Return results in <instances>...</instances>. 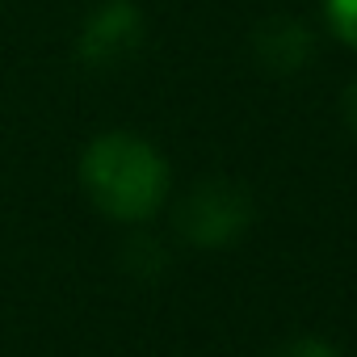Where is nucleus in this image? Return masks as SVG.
<instances>
[{"label":"nucleus","mask_w":357,"mask_h":357,"mask_svg":"<svg viewBox=\"0 0 357 357\" xmlns=\"http://www.w3.org/2000/svg\"><path fill=\"white\" fill-rule=\"evenodd\" d=\"M89 198L114 219H147L168 190L164 160L135 135H101L80 160Z\"/></svg>","instance_id":"1"},{"label":"nucleus","mask_w":357,"mask_h":357,"mask_svg":"<svg viewBox=\"0 0 357 357\" xmlns=\"http://www.w3.org/2000/svg\"><path fill=\"white\" fill-rule=\"evenodd\" d=\"M248 194L227 185V181H211L202 190L190 194L185 211H181V231L194 240V244H206V248H223L231 244L244 227H248Z\"/></svg>","instance_id":"2"},{"label":"nucleus","mask_w":357,"mask_h":357,"mask_svg":"<svg viewBox=\"0 0 357 357\" xmlns=\"http://www.w3.org/2000/svg\"><path fill=\"white\" fill-rule=\"evenodd\" d=\"M135 43H139V13L126 0H109L84 34V55L105 63V59H118L122 51H130Z\"/></svg>","instance_id":"3"},{"label":"nucleus","mask_w":357,"mask_h":357,"mask_svg":"<svg viewBox=\"0 0 357 357\" xmlns=\"http://www.w3.org/2000/svg\"><path fill=\"white\" fill-rule=\"evenodd\" d=\"M257 55L273 72H298L311 59V34L290 17H273L257 30Z\"/></svg>","instance_id":"4"},{"label":"nucleus","mask_w":357,"mask_h":357,"mask_svg":"<svg viewBox=\"0 0 357 357\" xmlns=\"http://www.w3.org/2000/svg\"><path fill=\"white\" fill-rule=\"evenodd\" d=\"M328 17H332V30L357 47V0H328Z\"/></svg>","instance_id":"5"},{"label":"nucleus","mask_w":357,"mask_h":357,"mask_svg":"<svg viewBox=\"0 0 357 357\" xmlns=\"http://www.w3.org/2000/svg\"><path fill=\"white\" fill-rule=\"evenodd\" d=\"M278 357H336V349L319 336H294L278 349Z\"/></svg>","instance_id":"6"},{"label":"nucleus","mask_w":357,"mask_h":357,"mask_svg":"<svg viewBox=\"0 0 357 357\" xmlns=\"http://www.w3.org/2000/svg\"><path fill=\"white\" fill-rule=\"evenodd\" d=\"M349 118H353V126H357V84H353V93H349Z\"/></svg>","instance_id":"7"}]
</instances>
